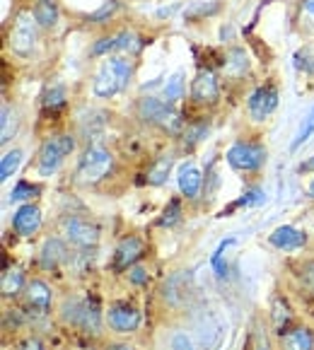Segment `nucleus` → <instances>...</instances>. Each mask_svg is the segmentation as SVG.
<instances>
[{
    "label": "nucleus",
    "mask_w": 314,
    "mask_h": 350,
    "mask_svg": "<svg viewBox=\"0 0 314 350\" xmlns=\"http://www.w3.org/2000/svg\"><path fill=\"white\" fill-rule=\"evenodd\" d=\"M131 77H133V61L124 56H107L102 61L99 70L94 72L92 92L97 99H114L129 88Z\"/></svg>",
    "instance_id": "1"
},
{
    "label": "nucleus",
    "mask_w": 314,
    "mask_h": 350,
    "mask_svg": "<svg viewBox=\"0 0 314 350\" xmlns=\"http://www.w3.org/2000/svg\"><path fill=\"white\" fill-rule=\"evenodd\" d=\"M61 319H63V324L73 326V329H77L85 336H99L102 334V326H104V317H102V309H99V302L92 297L66 299L61 307Z\"/></svg>",
    "instance_id": "2"
},
{
    "label": "nucleus",
    "mask_w": 314,
    "mask_h": 350,
    "mask_svg": "<svg viewBox=\"0 0 314 350\" xmlns=\"http://www.w3.org/2000/svg\"><path fill=\"white\" fill-rule=\"evenodd\" d=\"M114 170V154L109 148H104L102 143L88 145V150L83 152V157L77 160L75 167V181L85 186H94L99 181H104Z\"/></svg>",
    "instance_id": "3"
},
{
    "label": "nucleus",
    "mask_w": 314,
    "mask_h": 350,
    "mask_svg": "<svg viewBox=\"0 0 314 350\" xmlns=\"http://www.w3.org/2000/svg\"><path fill=\"white\" fill-rule=\"evenodd\" d=\"M138 119L148 126H155V129L165 131L170 135H181L184 133V119L181 113L176 111L172 104H167L165 99L157 97H143L138 102Z\"/></svg>",
    "instance_id": "4"
},
{
    "label": "nucleus",
    "mask_w": 314,
    "mask_h": 350,
    "mask_svg": "<svg viewBox=\"0 0 314 350\" xmlns=\"http://www.w3.org/2000/svg\"><path fill=\"white\" fill-rule=\"evenodd\" d=\"M75 150V138L70 133L49 135L39 148V160H36V172L39 176H51L61 170L66 157H70Z\"/></svg>",
    "instance_id": "5"
},
{
    "label": "nucleus",
    "mask_w": 314,
    "mask_h": 350,
    "mask_svg": "<svg viewBox=\"0 0 314 350\" xmlns=\"http://www.w3.org/2000/svg\"><path fill=\"white\" fill-rule=\"evenodd\" d=\"M36 36H39V22L34 20V12H17L10 34H8V46L12 49V53L20 58H29L36 49Z\"/></svg>",
    "instance_id": "6"
},
{
    "label": "nucleus",
    "mask_w": 314,
    "mask_h": 350,
    "mask_svg": "<svg viewBox=\"0 0 314 350\" xmlns=\"http://www.w3.org/2000/svg\"><path fill=\"white\" fill-rule=\"evenodd\" d=\"M266 157H268L266 145L254 143V140H237L225 152L227 165L237 172H259L266 165Z\"/></svg>",
    "instance_id": "7"
},
{
    "label": "nucleus",
    "mask_w": 314,
    "mask_h": 350,
    "mask_svg": "<svg viewBox=\"0 0 314 350\" xmlns=\"http://www.w3.org/2000/svg\"><path fill=\"white\" fill-rule=\"evenodd\" d=\"M61 234L68 244L77 249H94L99 244V230L97 222L88 220L80 215H63L61 217Z\"/></svg>",
    "instance_id": "8"
},
{
    "label": "nucleus",
    "mask_w": 314,
    "mask_h": 350,
    "mask_svg": "<svg viewBox=\"0 0 314 350\" xmlns=\"http://www.w3.org/2000/svg\"><path fill=\"white\" fill-rule=\"evenodd\" d=\"M143 324V314L129 302H116L107 312V326L114 334H135Z\"/></svg>",
    "instance_id": "9"
},
{
    "label": "nucleus",
    "mask_w": 314,
    "mask_h": 350,
    "mask_svg": "<svg viewBox=\"0 0 314 350\" xmlns=\"http://www.w3.org/2000/svg\"><path fill=\"white\" fill-rule=\"evenodd\" d=\"M278 109V90L276 85H261L257 88L247 99V111H249V119L261 124L271 116L273 111Z\"/></svg>",
    "instance_id": "10"
},
{
    "label": "nucleus",
    "mask_w": 314,
    "mask_h": 350,
    "mask_svg": "<svg viewBox=\"0 0 314 350\" xmlns=\"http://www.w3.org/2000/svg\"><path fill=\"white\" fill-rule=\"evenodd\" d=\"M194 293V275L189 271H176L162 285V297L170 307H184Z\"/></svg>",
    "instance_id": "11"
},
{
    "label": "nucleus",
    "mask_w": 314,
    "mask_h": 350,
    "mask_svg": "<svg viewBox=\"0 0 314 350\" xmlns=\"http://www.w3.org/2000/svg\"><path fill=\"white\" fill-rule=\"evenodd\" d=\"M25 302L27 309H31L36 314H49L53 307V290L49 288L47 280L31 278L25 288Z\"/></svg>",
    "instance_id": "12"
},
{
    "label": "nucleus",
    "mask_w": 314,
    "mask_h": 350,
    "mask_svg": "<svg viewBox=\"0 0 314 350\" xmlns=\"http://www.w3.org/2000/svg\"><path fill=\"white\" fill-rule=\"evenodd\" d=\"M196 331H198V350H218L222 343V336H225V324L213 312H206Z\"/></svg>",
    "instance_id": "13"
},
{
    "label": "nucleus",
    "mask_w": 314,
    "mask_h": 350,
    "mask_svg": "<svg viewBox=\"0 0 314 350\" xmlns=\"http://www.w3.org/2000/svg\"><path fill=\"white\" fill-rule=\"evenodd\" d=\"M191 99L196 104H215L220 99V85L213 70H198L191 80Z\"/></svg>",
    "instance_id": "14"
},
{
    "label": "nucleus",
    "mask_w": 314,
    "mask_h": 350,
    "mask_svg": "<svg viewBox=\"0 0 314 350\" xmlns=\"http://www.w3.org/2000/svg\"><path fill=\"white\" fill-rule=\"evenodd\" d=\"M12 230L17 237H31L42 230V211L34 203H22L12 215Z\"/></svg>",
    "instance_id": "15"
},
{
    "label": "nucleus",
    "mask_w": 314,
    "mask_h": 350,
    "mask_svg": "<svg viewBox=\"0 0 314 350\" xmlns=\"http://www.w3.org/2000/svg\"><path fill=\"white\" fill-rule=\"evenodd\" d=\"M268 244L278 252H298L307 244V232L293 225H280L268 234Z\"/></svg>",
    "instance_id": "16"
},
{
    "label": "nucleus",
    "mask_w": 314,
    "mask_h": 350,
    "mask_svg": "<svg viewBox=\"0 0 314 350\" xmlns=\"http://www.w3.org/2000/svg\"><path fill=\"white\" fill-rule=\"evenodd\" d=\"M143 254H145L143 239L135 237V234L124 237L119 242V247H116V252H114V268L116 271H129L131 266H135L143 258Z\"/></svg>",
    "instance_id": "17"
},
{
    "label": "nucleus",
    "mask_w": 314,
    "mask_h": 350,
    "mask_svg": "<svg viewBox=\"0 0 314 350\" xmlns=\"http://www.w3.org/2000/svg\"><path fill=\"white\" fill-rule=\"evenodd\" d=\"M68 261V244L61 237H49L39 252V266L47 271H56Z\"/></svg>",
    "instance_id": "18"
},
{
    "label": "nucleus",
    "mask_w": 314,
    "mask_h": 350,
    "mask_svg": "<svg viewBox=\"0 0 314 350\" xmlns=\"http://www.w3.org/2000/svg\"><path fill=\"white\" fill-rule=\"evenodd\" d=\"M176 184H179V191L184 198H189V201L198 198L201 186H203L201 170H198L194 162H184V165L179 167V172H176Z\"/></svg>",
    "instance_id": "19"
},
{
    "label": "nucleus",
    "mask_w": 314,
    "mask_h": 350,
    "mask_svg": "<svg viewBox=\"0 0 314 350\" xmlns=\"http://www.w3.org/2000/svg\"><path fill=\"white\" fill-rule=\"evenodd\" d=\"M280 350H314V334L307 326H290L280 334Z\"/></svg>",
    "instance_id": "20"
},
{
    "label": "nucleus",
    "mask_w": 314,
    "mask_h": 350,
    "mask_svg": "<svg viewBox=\"0 0 314 350\" xmlns=\"http://www.w3.org/2000/svg\"><path fill=\"white\" fill-rule=\"evenodd\" d=\"M27 280L25 273L20 268H5V273L0 278V293H3V299H15L20 293H25Z\"/></svg>",
    "instance_id": "21"
},
{
    "label": "nucleus",
    "mask_w": 314,
    "mask_h": 350,
    "mask_svg": "<svg viewBox=\"0 0 314 350\" xmlns=\"http://www.w3.org/2000/svg\"><path fill=\"white\" fill-rule=\"evenodd\" d=\"M31 12H34V20L39 22L42 29H51V27H56V22H58V3L56 0H36L34 8H31Z\"/></svg>",
    "instance_id": "22"
},
{
    "label": "nucleus",
    "mask_w": 314,
    "mask_h": 350,
    "mask_svg": "<svg viewBox=\"0 0 314 350\" xmlns=\"http://www.w3.org/2000/svg\"><path fill=\"white\" fill-rule=\"evenodd\" d=\"M172 167H174V157H172V154H162V157H157V160L153 162V167H150L148 174H145V181H148L150 186L167 184V176H170Z\"/></svg>",
    "instance_id": "23"
},
{
    "label": "nucleus",
    "mask_w": 314,
    "mask_h": 350,
    "mask_svg": "<svg viewBox=\"0 0 314 350\" xmlns=\"http://www.w3.org/2000/svg\"><path fill=\"white\" fill-rule=\"evenodd\" d=\"M20 129V113L10 104H3V119H0V143L8 145Z\"/></svg>",
    "instance_id": "24"
},
{
    "label": "nucleus",
    "mask_w": 314,
    "mask_h": 350,
    "mask_svg": "<svg viewBox=\"0 0 314 350\" xmlns=\"http://www.w3.org/2000/svg\"><path fill=\"white\" fill-rule=\"evenodd\" d=\"M222 68H225V72H227V75H232V77L244 75V72L249 70V56H247V51H244L242 46L230 49V51L225 53V63H222Z\"/></svg>",
    "instance_id": "25"
},
{
    "label": "nucleus",
    "mask_w": 314,
    "mask_h": 350,
    "mask_svg": "<svg viewBox=\"0 0 314 350\" xmlns=\"http://www.w3.org/2000/svg\"><path fill=\"white\" fill-rule=\"evenodd\" d=\"M66 99H68L66 85H61V83L47 85V90H44V94H42V104H44V109H49V111L63 109L66 107Z\"/></svg>",
    "instance_id": "26"
},
{
    "label": "nucleus",
    "mask_w": 314,
    "mask_h": 350,
    "mask_svg": "<svg viewBox=\"0 0 314 350\" xmlns=\"http://www.w3.org/2000/svg\"><path fill=\"white\" fill-rule=\"evenodd\" d=\"M20 165H22V150L20 148L8 150V152L3 154V160H0V181L5 184V181L20 170Z\"/></svg>",
    "instance_id": "27"
},
{
    "label": "nucleus",
    "mask_w": 314,
    "mask_h": 350,
    "mask_svg": "<svg viewBox=\"0 0 314 350\" xmlns=\"http://www.w3.org/2000/svg\"><path fill=\"white\" fill-rule=\"evenodd\" d=\"M181 94H184V70H176L162 88V99L167 104H176L181 99Z\"/></svg>",
    "instance_id": "28"
},
{
    "label": "nucleus",
    "mask_w": 314,
    "mask_h": 350,
    "mask_svg": "<svg viewBox=\"0 0 314 350\" xmlns=\"http://www.w3.org/2000/svg\"><path fill=\"white\" fill-rule=\"evenodd\" d=\"M271 317H273V326H276L278 334H283L285 329H290V319H293V314H290V307L285 304V299H280V297L273 299Z\"/></svg>",
    "instance_id": "29"
},
{
    "label": "nucleus",
    "mask_w": 314,
    "mask_h": 350,
    "mask_svg": "<svg viewBox=\"0 0 314 350\" xmlns=\"http://www.w3.org/2000/svg\"><path fill=\"white\" fill-rule=\"evenodd\" d=\"M230 247H235V237H227V239H222L220 244H218V249L213 252V256H211V266H213V271H215V275L218 278H225L227 275V263H225V254H227V249Z\"/></svg>",
    "instance_id": "30"
},
{
    "label": "nucleus",
    "mask_w": 314,
    "mask_h": 350,
    "mask_svg": "<svg viewBox=\"0 0 314 350\" xmlns=\"http://www.w3.org/2000/svg\"><path fill=\"white\" fill-rule=\"evenodd\" d=\"M114 42H116V51H124V53H135L143 46V44H140V36L135 34L133 29H121L119 34H114Z\"/></svg>",
    "instance_id": "31"
},
{
    "label": "nucleus",
    "mask_w": 314,
    "mask_h": 350,
    "mask_svg": "<svg viewBox=\"0 0 314 350\" xmlns=\"http://www.w3.org/2000/svg\"><path fill=\"white\" fill-rule=\"evenodd\" d=\"M314 135V107L309 109L307 113H304V119L300 121V126H298V133H295V138H293V143H290V150H298L302 143H307L309 138Z\"/></svg>",
    "instance_id": "32"
},
{
    "label": "nucleus",
    "mask_w": 314,
    "mask_h": 350,
    "mask_svg": "<svg viewBox=\"0 0 314 350\" xmlns=\"http://www.w3.org/2000/svg\"><path fill=\"white\" fill-rule=\"evenodd\" d=\"M181 135H184V148L191 150L194 145H198L208 135V124H206V121L186 124V129H184V133H181Z\"/></svg>",
    "instance_id": "33"
},
{
    "label": "nucleus",
    "mask_w": 314,
    "mask_h": 350,
    "mask_svg": "<svg viewBox=\"0 0 314 350\" xmlns=\"http://www.w3.org/2000/svg\"><path fill=\"white\" fill-rule=\"evenodd\" d=\"M36 196H39V186L29 184V181H20V184L12 189L10 203H20V201L31 203V198H36Z\"/></svg>",
    "instance_id": "34"
},
{
    "label": "nucleus",
    "mask_w": 314,
    "mask_h": 350,
    "mask_svg": "<svg viewBox=\"0 0 314 350\" xmlns=\"http://www.w3.org/2000/svg\"><path fill=\"white\" fill-rule=\"evenodd\" d=\"M119 10V0H107L99 10H94L92 15H88V22H92V25H102V22H107L109 17H114V12Z\"/></svg>",
    "instance_id": "35"
},
{
    "label": "nucleus",
    "mask_w": 314,
    "mask_h": 350,
    "mask_svg": "<svg viewBox=\"0 0 314 350\" xmlns=\"http://www.w3.org/2000/svg\"><path fill=\"white\" fill-rule=\"evenodd\" d=\"M298 280L309 295H314V261H304L298 268Z\"/></svg>",
    "instance_id": "36"
},
{
    "label": "nucleus",
    "mask_w": 314,
    "mask_h": 350,
    "mask_svg": "<svg viewBox=\"0 0 314 350\" xmlns=\"http://www.w3.org/2000/svg\"><path fill=\"white\" fill-rule=\"evenodd\" d=\"M170 348L172 350H198V345L191 340V336L186 331H174L170 338Z\"/></svg>",
    "instance_id": "37"
},
{
    "label": "nucleus",
    "mask_w": 314,
    "mask_h": 350,
    "mask_svg": "<svg viewBox=\"0 0 314 350\" xmlns=\"http://www.w3.org/2000/svg\"><path fill=\"white\" fill-rule=\"evenodd\" d=\"M249 350H271V343H268V336L261 326H254L252 336H249Z\"/></svg>",
    "instance_id": "38"
},
{
    "label": "nucleus",
    "mask_w": 314,
    "mask_h": 350,
    "mask_svg": "<svg viewBox=\"0 0 314 350\" xmlns=\"http://www.w3.org/2000/svg\"><path fill=\"white\" fill-rule=\"evenodd\" d=\"M129 280L133 285H148L150 275H148V271H145L143 266H138V263H135V266L129 268Z\"/></svg>",
    "instance_id": "39"
},
{
    "label": "nucleus",
    "mask_w": 314,
    "mask_h": 350,
    "mask_svg": "<svg viewBox=\"0 0 314 350\" xmlns=\"http://www.w3.org/2000/svg\"><path fill=\"white\" fill-rule=\"evenodd\" d=\"M179 201H170V208H165V217L160 220V225H174L176 220H179Z\"/></svg>",
    "instance_id": "40"
},
{
    "label": "nucleus",
    "mask_w": 314,
    "mask_h": 350,
    "mask_svg": "<svg viewBox=\"0 0 314 350\" xmlns=\"http://www.w3.org/2000/svg\"><path fill=\"white\" fill-rule=\"evenodd\" d=\"M259 203H263V191L261 189H252L244 193V198L237 203V206H259Z\"/></svg>",
    "instance_id": "41"
},
{
    "label": "nucleus",
    "mask_w": 314,
    "mask_h": 350,
    "mask_svg": "<svg viewBox=\"0 0 314 350\" xmlns=\"http://www.w3.org/2000/svg\"><path fill=\"white\" fill-rule=\"evenodd\" d=\"M20 350H47V345L36 338V336H29V338H25L20 343Z\"/></svg>",
    "instance_id": "42"
},
{
    "label": "nucleus",
    "mask_w": 314,
    "mask_h": 350,
    "mask_svg": "<svg viewBox=\"0 0 314 350\" xmlns=\"http://www.w3.org/2000/svg\"><path fill=\"white\" fill-rule=\"evenodd\" d=\"M300 12H302L307 20L314 22V0H302V3H300Z\"/></svg>",
    "instance_id": "43"
},
{
    "label": "nucleus",
    "mask_w": 314,
    "mask_h": 350,
    "mask_svg": "<svg viewBox=\"0 0 314 350\" xmlns=\"http://www.w3.org/2000/svg\"><path fill=\"white\" fill-rule=\"evenodd\" d=\"M300 174H302V172H304V174H309V172H314V154H312V157H309V160L307 162H304V165H300Z\"/></svg>",
    "instance_id": "44"
},
{
    "label": "nucleus",
    "mask_w": 314,
    "mask_h": 350,
    "mask_svg": "<svg viewBox=\"0 0 314 350\" xmlns=\"http://www.w3.org/2000/svg\"><path fill=\"white\" fill-rule=\"evenodd\" d=\"M104 350H135L133 345H129V343H109Z\"/></svg>",
    "instance_id": "45"
},
{
    "label": "nucleus",
    "mask_w": 314,
    "mask_h": 350,
    "mask_svg": "<svg viewBox=\"0 0 314 350\" xmlns=\"http://www.w3.org/2000/svg\"><path fill=\"white\" fill-rule=\"evenodd\" d=\"M307 193H309V198H314V179H312V184H309V189H307Z\"/></svg>",
    "instance_id": "46"
}]
</instances>
